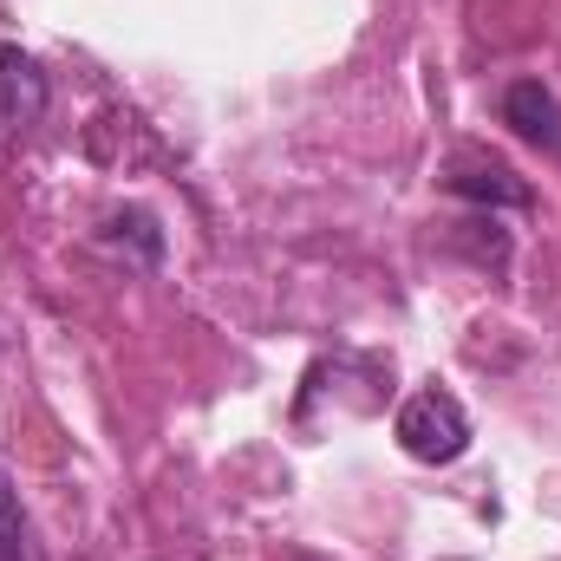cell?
<instances>
[{
	"mask_svg": "<svg viewBox=\"0 0 561 561\" xmlns=\"http://www.w3.org/2000/svg\"><path fill=\"white\" fill-rule=\"evenodd\" d=\"M392 437H399L405 457H419V463H457V457L470 450V419H463V405H457L450 392L424 386V392H412V399L399 405Z\"/></svg>",
	"mask_w": 561,
	"mask_h": 561,
	"instance_id": "6da1fadb",
	"label": "cell"
},
{
	"mask_svg": "<svg viewBox=\"0 0 561 561\" xmlns=\"http://www.w3.org/2000/svg\"><path fill=\"white\" fill-rule=\"evenodd\" d=\"M39 112H46V72L20 46H0V125H33Z\"/></svg>",
	"mask_w": 561,
	"mask_h": 561,
	"instance_id": "277c9868",
	"label": "cell"
},
{
	"mask_svg": "<svg viewBox=\"0 0 561 561\" xmlns=\"http://www.w3.org/2000/svg\"><path fill=\"white\" fill-rule=\"evenodd\" d=\"M503 125H510L523 144L556 150L561 157V105H556V92H549L542 79H516V85L503 92Z\"/></svg>",
	"mask_w": 561,
	"mask_h": 561,
	"instance_id": "7a4b0ae2",
	"label": "cell"
},
{
	"mask_svg": "<svg viewBox=\"0 0 561 561\" xmlns=\"http://www.w3.org/2000/svg\"><path fill=\"white\" fill-rule=\"evenodd\" d=\"M20 556V510H13V490H7V477H0V561Z\"/></svg>",
	"mask_w": 561,
	"mask_h": 561,
	"instance_id": "5b68a950",
	"label": "cell"
},
{
	"mask_svg": "<svg viewBox=\"0 0 561 561\" xmlns=\"http://www.w3.org/2000/svg\"><path fill=\"white\" fill-rule=\"evenodd\" d=\"M457 196H477V203H510V209H523L529 203V183L510 170V163H496V157H477V150H463L457 163H450V176H444Z\"/></svg>",
	"mask_w": 561,
	"mask_h": 561,
	"instance_id": "3957f363",
	"label": "cell"
}]
</instances>
